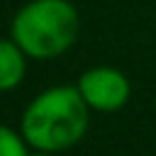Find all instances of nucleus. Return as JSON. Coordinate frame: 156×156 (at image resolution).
Segmentation results:
<instances>
[{
	"label": "nucleus",
	"instance_id": "obj_1",
	"mask_svg": "<svg viewBox=\"0 0 156 156\" xmlns=\"http://www.w3.org/2000/svg\"><path fill=\"white\" fill-rule=\"evenodd\" d=\"M90 122V107L78 85H54L39 93L24 110L20 132L32 149L63 151L78 144Z\"/></svg>",
	"mask_w": 156,
	"mask_h": 156
},
{
	"label": "nucleus",
	"instance_id": "obj_3",
	"mask_svg": "<svg viewBox=\"0 0 156 156\" xmlns=\"http://www.w3.org/2000/svg\"><path fill=\"white\" fill-rule=\"evenodd\" d=\"M76 85H78L83 100L88 102V107L98 110V112H115V110L124 107L132 95L129 78L112 66L88 68L78 78Z\"/></svg>",
	"mask_w": 156,
	"mask_h": 156
},
{
	"label": "nucleus",
	"instance_id": "obj_4",
	"mask_svg": "<svg viewBox=\"0 0 156 156\" xmlns=\"http://www.w3.org/2000/svg\"><path fill=\"white\" fill-rule=\"evenodd\" d=\"M27 71V54L22 46L10 37L0 39V93L15 90Z\"/></svg>",
	"mask_w": 156,
	"mask_h": 156
},
{
	"label": "nucleus",
	"instance_id": "obj_2",
	"mask_svg": "<svg viewBox=\"0 0 156 156\" xmlns=\"http://www.w3.org/2000/svg\"><path fill=\"white\" fill-rule=\"evenodd\" d=\"M78 27L71 0H29L12 17L10 37L29 58H54L76 41Z\"/></svg>",
	"mask_w": 156,
	"mask_h": 156
},
{
	"label": "nucleus",
	"instance_id": "obj_5",
	"mask_svg": "<svg viewBox=\"0 0 156 156\" xmlns=\"http://www.w3.org/2000/svg\"><path fill=\"white\" fill-rule=\"evenodd\" d=\"M27 139L7 124H0V156H29Z\"/></svg>",
	"mask_w": 156,
	"mask_h": 156
},
{
	"label": "nucleus",
	"instance_id": "obj_6",
	"mask_svg": "<svg viewBox=\"0 0 156 156\" xmlns=\"http://www.w3.org/2000/svg\"><path fill=\"white\" fill-rule=\"evenodd\" d=\"M29 156H54V151H44V149H34V151H29Z\"/></svg>",
	"mask_w": 156,
	"mask_h": 156
}]
</instances>
